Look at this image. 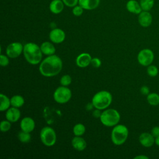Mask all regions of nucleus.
I'll use <instances>...</instances> for the list:
<instances>
[{"label":"nucleus","instance_id":"393cba45","mask_svg":"<svg viewBox=\"0 0 159 159\" xmlns=\"http://www.w3.org/2000/svg\"><path fill=\"white\" fill-rule=\"evenodd\" d=\"M86 131L85 126L81 123L75 124L73 128V132L75 136H82Z\"/></svg>","mask_w":159,"mask_h":159},{"label":"nucleus","instance_id":"5701e85b","mask_svg":"<svg viewBox=\"0 0 159 159\" xmlns=\"http://www.w3.org/2000/svg\"><path fill=\"white\" fill-rule=\"evenodd\" d=\"M148 103L153 106H157L159 104V94L157 93H150L147 96Z\"/></svg>","mask_w":159,"mask_h":159},{"label":"nucleus","instance_id":"423d86ee","mask_svg":"<svg viewBox=\"0 0 159 159\" xmlns=\"http://www.w3.org/2000/svg\"><path fill=\"white\" fill-rule=\"evenodd\" d=\"M40 138L42 143L47 147H52L57 142V134L55 130L48 126L44 127L41 129Z\"/></svg>","mask_w":159,"mask_h":159},{"label":"nucleus","instance_id":"6e6552de","mask_svg":"<svg viewBox=\"0 0 159 159\" xmlns=\"http://www.w3.org/2000/svg\"><path fill=\"white\" fill-rule=\"evenodd\" d=\"M154 60V53L149 48L141 50L137 55V61L140 65L143 66H148L152 63Z\"/></svg>","mask_w":159,"mask_h":159},{"label":"nucleus","instance_id":"f257e3e1","mask_svg":"<svg viewBox=\"0 0 159 159\" xmlns=\"http://www.w3.org/2000/svg\"><path fill=\"white\" fill-rule=\"evenodd\" d=\"M63 62L56 55L47 56L40 63L39 71L45 77H53L57 75L61 70Z\"/></svg>","mask_w":159,"mask_h":159},{"label":"nucleus","instance_id":"9b49d317","mask_svg":"<svg viewBox=\"0 0 159 159\" xmlns=\"http://www.w3.org/2000/svg\"><path fill=\"white\" fill-rule=\"evenodd\" d=\"M152 15L149 11H142L138 15V22L140 25L143 27H149L152 24Z\"/></svg>","mask_w":159,"mask_h":159},{"label":"nucleus","instance_id":"e433bc0d","mask_svg":"<svg viewBox=\"0 0 159 159\" xmlns=\"http://www.w3.org/2000/svg\"><path fill=\"white\" fill-rule=\"evenodd\" d=\"M134 159H148V157L145 155H139L134 158Z\"/></svg>","mask_w":159,"mask_h":159},{"label":"nucleus","instance_id":"c9c22d12","mask_svg":"<svg viewBox=\"0 0 159 159\" xmlns=\"http://www.w3.org/2000/svg\"><path fill=\"white\" fill-rule=\"evenodd\" d=\"M101 110H99L98 109H96L94 110H93V116L96 117V118H100L101 117Z\"/></svg>","mask_w":159,"mask_h":159},{"label":"nucleus","instance_id":"f8f14e48","mask_svg":"<svg viewBox=\"0 0 159 159\" xmlns=\"http://www.w3.org/2000/svg\"><path fill=\"white\" fill-rule=\"evenodd\" d=\"M35 127V123L32 117H25L20 120V127L22 131L30 133L34 130Z\"/></svg>","mask_w":159,"mask_h":159},{"label":"nucleus","instance_id":"20e7f679","mask_svg":"<svg viewBox=\"0 0 159 159\" xmlns=\"http://www.w3.org/2000/svg\"><path fill=\"white\" fill-rule=\"evenodd\" d=\"M129 135L127 127L123 124H117L111 131V140L116 145H121L127 140Z\"/></svg>","mask_w":159,"mask_h":159},{"label":"nucleus","instance_id":"a878e982","mask_svg":"<svg viewBox=\"0 0 159 159\" xmlns=\"http://www.w3.org/2000/svg\"><path fill=\"white\" fill-rule=\"evenodd\" d=\"M18 139L22 142V143H28L30 142L31 139V135L29 132H26L24 131L21 130V132L18 133L17 135Z\"/></svg>","mask_w":159,"mask_h":159},{"label":"nucleus","instance_id":"0eeeda50","mask_svg":"<svg viewBox=\"0 0 159 159\" xmlns=\"http://www.w3.org/2000/svg\"><path fill=\"white\" fill-rule=\"evenodd\" d=\"M71 90L67 86H64L58 87L53 94V99L58 104H65L68 102L71 99Z\"/></svg>","mask_w":159,"mask_h":159},{"label":"nucleus","instance_id":"1a4fd4ad","mask_svg":"<svg viewBox=\"0 0 159 159\" xmlns=\"http://www.w3.org/2000/svg\"><path fill=\"white\" fill-rule=\"evenodd\" d=\"M24 46L18 42H12L9 44L6 48V55L11 58H16L20 55L23 53Z\"/></svg>","mask_w":159,"mask_h":159},{"label":"nucleus","instance_id":"2eb2a0df","mask_svg":"<svg viewBox=\"0 0 159 159\" xmlns=\"http://www.w3.org/2000/svg\"><path fill=\"white\" fill-rule=\"evenodd\" d=\"M20 117V111L17 107H9L6 112V118L11 122H16Z\"/></svg>","mask_w":159,"mask_h":159},{"label":"nucleus","instance_id":"412c9836","mask_svg":"<svg viewBox=\"0 0 159 159\" xmlns=\"http://www.w3.org/2000/svg\"><path fill=\"white\" fill-rule=\"evenodd\" d=\"M0 111L1 112L6 111L11 106V99H9L6 94L2 93L0 94Z\"/></svg>","mask_w":159,"mask_h":159},{"label":"nucleus","instance_id":"4c0bfd02","mask_svg":"<svg viewBox=\"0 0 159 159\" xmlns=\"http://www.w3.org/2000/svg\"><path fill=\"white\" fill-rule=\"evenodd\" d=\"M94 106L92 102H89L87 104V105L86 106V109L87 111H91L94 108Z\"/></svg>","mask_w":159,"mask_h":159},{"label":"nucleus","instance_id":"4468645a","mask_svg":"<svg viewBox=\"0 0 159 159\" xmlns=\"http://www.w3.org/2000/svg\"><path fill=\"white\" fill-rule=\"evenodd\" d=\"M92 57L88 53H81L76 58V64L80 68H85L91 64Z\"/></svg>","mask_w":159,"mask_h":159},{"label":"nucleus","instance_id":"ddd939ff","mask_svg":"<svg viewBox=\"0 0 159 159\" xmlns=\"http://www.w3.org/2000/svg\"><path fill=\"white\" fill-rule=\"evenodd\" d=\"M140 143L144 147H150L155 143V137L151 133L143 132L139 137Z\"/></svg>","mask_w":159,"mask_h":159},{"label":"nucleus","instance_id":"9d476101","mask_svg":"<svg viewBox=\"0 0 159 159\" xmlns=\"http://www.w3.org/2000/svg\"><path fill=\"white\" fill-rule=\"evenodd\" d=\"M65 37V32L59 28H54L49 33V39L54 43H62Z\"/></svg>","mask_w":159,"mask_h":159},{"label":"nucleus","instance_id":"bb28decb","mask_svg":"<svg viewBox=\"0 0 159 159\" xmlns=\"http://www.w3.org/2000/svg\"><path fill=\"white\" fill-rule=\"evenodd\" d=\"M147 72L148 76H150V77H155L157 76L158 73V69L155 65L151 64L147 66Z\"/></svg>","mask_w":159,"mask_h":159},{"label":"nucleus","instance_id":"f704fd0d","mask_svg":"<svg viewBox=\"0 0 159 159\" xmlns=\"http://www.w3.org/2000/svg\"><path fill=\"white\" fill-rule=\"evenodd\" d=\"M151 134L155 138L159 136V126H155L151 130Z\"/></svg>","mask_w":159,"mask_h":159},{"label":"nucleus","instance_id":"cd10ccee","mask_svg":"<svg viewBox=\"0 0 159 159\" xmlns=\"http://www.w3.org/2000/svg\"><path fill=\"white\" fill-rule=\"evenodd\" d=\"M11 122L8 120H3L1 122L0 124V130L2 132H7L10 130L11 127Z\"/></svg>","mask_w":159,"mask_h":159},{"label":"nucleus","instance_id":"58836bf2","mask_svg":"<svg viewBox=\"0 0 159 159\" xmlns=\"http://www.w3.org/2000/svg\"><path fill=\"white\" fill-rule=\"evenodd\" d=\"M155 143L157 146H159V136L155 138Z\"/></svg>","mask_w":159,"mask_h":159},{"label":"nucleus","instance_id":"dca6fc26","mask_svg":"<svg viewBox=\"0 0 159 159\" xmlns=\"http://www.w3.org/2000/svg\"><path fill=\"white\" fill-rule=\"evenodd\" d=\"M126 9L129 12L137 15L142 11L140 2L136 0L128 1L126 3Z\"/></svg>","mask_w":159,"mask_h":159},{"label":"nucleus","instance_id":"7c9ffc66","mask_svg":"<svg viewBox=\"0 0 159 159\" xmlns=\"http://www.w3.org/2000/svg\"><path fill=\"white\" fill-rule=\"evenodd\" d=\"M9 57L7 55H5L3 54H1L0 55V65L1 66H7L9 64Z\"/></svg>","mask_w":159,"mask_h":159},{"label":"nucleus","instance_id":"6ab92c4d","mask_svg":"<svg viewBox=\"0 0 159 159\" xmlns=\"http://www.w3.org/2000/svg\"><path fill=\"white\" fill-rule=\"evenodd\" d=\"M100 4V0H79L78 4L84 10H93L96 9Z\"/></svg>","mask_w":159,"mask_h":159},{"label":"nucleus","instance_id":"7ed1b4c3","mask_svg":"<svg viewBox=\"0 0 159 159\" xmlns=\"http://www.w3.org/2000/svg\"><path fill=\"white\" fill-rule=\"evenodd\" d=\"M112 101V96L111 93L106 90H102L93 96L91 102L95 109L104 110L111 105Z\"/></svg>","mask_w":159,"mask_h":159},{"label":"nucleus","instance_id":"a211bd4d","mask_svg":"<svg viewBox=\"0 0 159 159\" xmlns=\"http://www.w3.org/2000/svg\"><path fill=\"white\" fill-rule=\"evenodd\" d=\"M65 6L62 0H52L49 4V9L52 13L58 14L63 11Z\"/></svg>","mask_w":159,"mask_h":159},{"label":"nucleus","instance_id":"aec40b11","mask_svg":"<svg viewBox=\"0 0 159 159\" xmlns=\"http://www.w3.org/2000/svg\"><path fill=\"white\" fill-rule=\"evenodd\" d=\"M40 47L42 53L46 56L54 55L56 52V48L54 45L50 42H43Z\"/></svg>","mask_w":159,"mask_h":159},{"label":"nucleus","instance_id":"f3484780","mask_svg":"<svg viewBox=\"0 0 159 159\" xmlns=\"http://www.w3.org/2000/svg\"><path fill=\"white\" fill-rule=\"evenodd\" d=\"M71 145L77 151H83L86 147V142L81 136H75L71 140Z\"/></svg>","mask_w":159,"mask_h":159},{"label":"nucleus","instance_id":"f03ea898","mask_svg":"<svg viewBox=\"0 0 159 159\" xmlns=\"http://www.w3.org/2000/svg\"><path fill=\"white\" fill-rule=\"evenodd\" d=\"M23 54L26 61L33 65L42 61L43 53L40 47L34 42H28L24 45Z\"/></svg>","mask_w":159,"mask_h":159},{"label":"nucleus","instance_id":"473e14b6","mask_svg":"<svg viewBox=\"0 0 159 159\" xmlns=\"http://www.w3.org/2000/svg\"><path fill=\"white\" fill-rule=\"evenodd\" d=\"M101 60L98 58V57H94V58H92L91 61V65L94 67V68H99L101 66Z\"/></svg>","mask_w":159,"mask_h":159},{"label":"nucleus","instance_id":"c756f323","mask_svg":"<svg viewBox=\"0 0 159 159\" xmlns=\"http://www.w3.org/2000/svg\"><path fill=\"white\" fill-rule=\"evenodd\" d=\"M84 9L80 5H76L72 9V13L75 16L78 17L83 14Z\"/></svg>","mask_w":159,"mask_h":159},{"label":"nucleus","instance_id":"2f4dec72","mask_svg":"<svg viewBox=\"0 0 159 159\" xmlns=\"http://www.w3.org/2000/svg\"><path fill=\"white\" fill-rule=\"evenodd\" d=\"M64 4L70 7H73L78 4L79 0H62Z\"/></svg>","mask_w":159,"mask_h":159},{"label":"nucleus","instance_id":"72a5a7b5","mask_svg":"<svg viewBox=\"0 0 159 159\" xmlns=\"http://www.w3.org/2000/svg\"><path fill=\"white\" fill-rule=\"evenodd\" d=\"M140 91L142 94L145 95V96H147L150 93V89H149V88L148 86L144 85V86H142L140 88Z\"/></svg>","mask_w":159,"mask_h":159},{"label":"nucleus","instance_id":"39448f33","mask_svg":"<svg viewBox=\"0 0 159 159\" xmlns=\"http://www.w3.org/2000/svg\"><path fill=\"white\" fill-rule=\"evenodd\" d=\"M99 119L104 126L114 127L119 124L120 115L116 109H106L102 112Z\"/></svg>","mask_w":159,"mask_h":159},{"label":"nucleus","instance_id":"4be33fe9","mask_svg":"<svg viewBox=\"0 0 159 159\" xmlns=\"http://www.w3.org/2000/svg\"><path fill=\"white\" fill-rule=\"evenodd\" d=\"M24 98L22 96L19 94L14 95L11 98V106L12 107L19 108L24 104Z\"/></svg>","mask_w":159,"mask_h":159},{"label":"nucleus","instance_id":"c85d7f7f","mask_svg":"<svg viewBox=\"0 0 159 159\" xmlns=\"http://www.w3.org/2000/svg\"><path fill=\"white\" fill-rule=\"evenodd\" d=\"M71 77L69 75H64L61 77L60 82L61 86H68L71 83Z\"/></svg>","mask_w":159,"mask_h":159},{"label":"nucleus","instance_id":"b1692460","mask_svg":"<svg viewBox=\"0 0 159 159\" xmlns=\"http://www.w3.org/2000/svg\"><path fill=\"white\" fill-rule=\"evenodd\" d=\"M139 2L142 11H150L154 6L155 0H140Z\"/></svg>","mask_w":159,"mask_h":159}]
</instances>
